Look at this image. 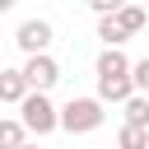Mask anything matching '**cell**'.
<instances>
[{
	"label": "cell",
	"instance_id": "cell-9",
	"mask_svg": "<svg viewBox=\"0 0 149 149\" xmlns=\"http://www.w3.org/2000/svg\"><path fill=\"white\" fill-rule=\"evenodd\" d=\"M116 23H121V28L135 37V33L149 23V9H140V5H126V9H116Z\"/></svg>",
	"mask_w": 149,
	"mask_h": 149
},
{
	"label": "cell",
	"instance_id": "cell-5",
	"mask_svg": "<svg viewBox=\"0 0 149 149\" xmlns=\"http://www.w3.org/2000/svg\"><path fill=\"white\" fill-rule=\"evenodd\" d=\"M28 93H33V84H28V74H23V70H0V102L19 107Z\"/></svg>",
	"mask_w": 149,
	"mask_h": 149
},
{
	"label": "cell",
	"instance_id": "cell-14",
	"mask_svg": "<svg viewBox=\"0 0 149 149\" xmlns=\"http://www.w3.org/2000/svg\"><path fill=\"white\" fill-rule=\"evenodd\" d=\"M14 5H19V0H0V9H14Z\"/></svg>",
	"mask_w": 149,
	"mask_h": 149
},
{
	"label": "cell",
	"instance_id": "cell-11",
	"mask_svg": "<svg viewBox=\"0 0 149 149\" xmlns=\"http://www.w3.org/2000/svg\"><path fill=\"white\" fill-rule=\"evenodd\" d=\"M126 121H130V126H144V130H149V98H144V93L126 98Z\"/></svg>",
	"mask_w": 149,
	"mask_h": 149
},
{
	"label": "cell",
	"instance_id": "cell-7",
	"mask_svg": "<svg viewBox=\"0 0 149 149\" xmlns=\"http://www.w3.org/2000/svg\"><path fill=\"white\" fill-rule=\"evenodd\" d=\"M23 135H28L23 116H5V121H0V149H23V144H28Z\"/></svg>",
	"mask_w": 149,
	"mask_h": 149
},
{
	"label": "cell",
	"instance_id": "cell-3",
	"mask_svg": "<svg viewBox=\"0 0 149 149\" xmlns=\"http://www.w3.org/2000/svg\"><path fill=\"white\" fill-rule=\"evenodd\" d=\"M51 23L47 19H23L19 23V33H14V42H19V51H28V56H37V51H47L51 47Z\"/></svg>",
	"mask_w": 149,
	"mask_h": 149
},
{
	"label": "cell",
	"instance_id": "cell-4",
	"mask_svg": "<svg viewBox=\"0 0 149 149\" xmlns=\"http://www.w3.org/2000/svg\"><path fill=\"white\" fill-rule=\"evenodd\" d=\"M23 74H28V84H33V88H42V93H47V88L61 79V65H56L47 51H37V56H28V61H23Z\"/></svg>",
	"mask_w": 149,
	"mask_h": 149
},
{
	"label": "cell",
	"instance_id": "cell-8",
	"mask_svg": "<svg viewBox=\"0 0 149 149\" xmlns=\"http://www.w3.org/2000/svg\"><path fill=\"white\" fill-rule=\"evenodd\" d=\"M116 149H149V130H144V126H130V121H126V126L116 130Z\"/></svg>",
	"mask_w": 149,
	"mask_h": 149
},
{
	"label": "cell",
	"instance_id": "cell-10",
	"mask_svg": "<svg viewBox=\"0 0 149 149\" xmlns=\"http://www.w3.org/2000/svg\"><path fill=\"white\" fill-rule=\"evenodd\" d=\"M98 37H102L107 47H121V42H126L130 33H126V28L116 23V14H102V19H98Z\"/></svg>",
	"mask_w": 149,
	"mask_h": 149
},
{
	"label": "cell",
	"instance_id": "cell-2",
	"mask_svg": "<svg viewBox=\"0 0 149 149\" xmlns=\"http://www.w3.org/2000/svg\"><path fill=\"white\" fill-rule=\"evenodd\" d=\"M19 116H23V126H28L33 135H51V130L61 126V112L51 107V98H47L42 88H33V93L19 102Z\"/></svg>",
	"mask_w": 149,
	"mask_h": 149
},
{
	"label": "cell",
	"instance_id": "cell-15",
	"mask_svg": "<svg viewBox=\"0 0 149 149\" xmlns=\"http://www.w3.org/2000/svg\"><path fill=\"white\" fill-rule=\"evenodd\" d=\"M23 149H37V144H23Z\"/></svg>",
	"mask_w": 149,
	"mask_h": 149
},
{
	"label": "cell",
	"instance_id": "cell-1",
	"mask_svg": "<svg viewBox=\"0 0 149 149\" xmlns=\"http://www.w3.org/2000/svg\"><path fill=\"white\" fill-rule=\"evenodd\" d=\"M102 98H70L65 107H61V130H70V135H88V130H98L102 126Z\"/></svg>",
	"mask_w": 149,
	"mask_h": 149
},
{
	"label": "cell",
	"instance_id": "cell-12",
	"mask_svg": "<svg viewBox=\"0 0 149 149\" xmlns=\"http://www.w3.org/2000/svg\"><path fill=\"white\" fill-rule=\"evenodd\" d=\"M130 79H135V88H140V93H149V56H144V61H135Z\"/></svg>",
	"mask_w": 149,
	"mask_h": 149
},
{
	"label": "cell",
	"instance_id": "cell-6",
	"mask_svg": "<svg viewBox=\"0 0 149 149\" xmlns=\"http://www.w3.org/2000/svg\"><path fill=\"white\" fill-rule=\"evenodd\" d=\"M135 65L121 56V47H107L102 56H98V79H121V74H130Z\"/></svg>",
	"mask_w": 149,
	"mask_h": 149
},
{
	"label": "cell",
	"instance_id": "cell-13",
	"mask_svg": "<svg viewBox=\"0 0 149 149\" xmlns=\"http://www.w3.org/2000/svg\"><path fill=\"white\" fill-rule=\"evenodd\" d=\"M126 5H130V0H88V9H93L98 19H102V14H116V9H126Z\"/></svg>",
	"mask_w": 149,
	"mask_h": 149
}]
</instances>
